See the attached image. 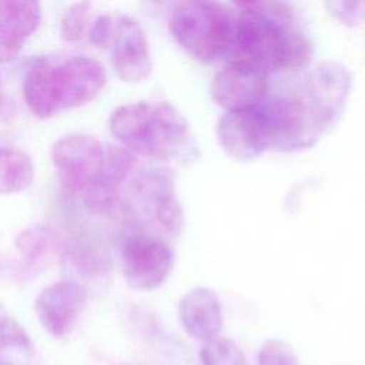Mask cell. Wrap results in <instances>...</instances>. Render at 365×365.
<instances>
[{"mask_svg": "<svg viewBox=\"0 0 365 365\" xmlns=\"http://www.w3.org/2000/svg\"><path fill=\"white\" fill-rule=\"evenodd\" d=\"M225 63L241 64L267 76L304 68L312 41L292 7L282 1H235Z\"/></svg>", "mask_w": 365, "mask_h": 365, "instance_id": "6da1fadb", "label": "cell"}, {"mask_svg": "<svg viewBox=\"0 0 365 365\" xmlns=\"http://www.w3.org/2000/svg\"><path fill=\"white\" fill-rule=\"evenodd\" d=\"M51 161L64 190L103 212L117 205V190L134 168L135 155L94 135L70 134L56 141Z\"/></svg>", "mask_w": 365, "mask_h": 365, "instance_id": "7a4b0ae2", "label": "cell"}, {"mask_svg": "<svg viewBox=\"0 0 365 365\" xmlns=\"http://www.w3.org/2000/svg\"><path fill=\"white\" fill-rule=\"evenodd\" d=\"M111 134L134 155L188 163L198 147L188 121L168 101H135L117 107L108 120Z\"/></svg>", "mask_w": 365, "mask_h": 365, "instance_id": "3957f363", "label": "cell"}, {"mask_svg": "<svg viewBox=\"0 0 365 365\" xmlns=\"http://www.w3.org/2000/svg\"><path fill=\"white\" fill-rule=\"evenodd\" d=\"M106 83V68L96 58H38L26 73L23 93L30 111L36 117L48 118L94 100Z\"/></svg>", "mask_w": 365, "mask_h": 365, "instance_id": "277c9868", "label": "cell"}, {"mask_svg": "<svg viewBox=\"0 0 365 365\" xmlns=\"http://www.w3.org/2000/svg\"><path fill=\"white\" fill-rule=\"evenodd\" d=\"M234 9L218 1L178 3L170 17V31L194 60L211 64L224 60L232 29Z\"/></svg>", "mask_w": 365, "mask_h": 365, "instance_id": "5b68a950", "label": "cell"}, {"mask_svg": "<svg viewBox=\"0 0 365 365\" xmlns=\"http://www.w3.org/2000/svg\"><path fill=\"white\" fill-rule=\"evenodd\" d=\"M351 88L349 70L338 61H324L305 76L289 97L308 125L321 137L342 118Z\"/></svg>", "mask_w": 365, "mask_h": 365, "instance_id": "8992f818", "label": "cell"}, {"mask_svg": "<svg viewBox=\"0 0 365 365\" xmlns=\"http://www.w3.org/2000/svg\"><path fill=\"white\" fill-rule=\"evenodd\" d=\"M131 194L143 214L168 238H178L184 230V210L175 194V173L165 165L140 170L131 180Z\"/></svg>", "mask_w": 365, "mask_h": 365, "instance_id": "52a82bcc", "label": "cell"}, {"mask_svg": "<svg viewBox=\"0 0 365 365\" xmlns=\"http://www.w3.org/2000/svg\"><path fill=\"white\" fill-rule=\"evenodd\" d=\"M120 258L127 284L138 291L158 288L174 267L168 242L141 230H128L120 241Z\"/></svg>", "mask_w": 365, "mask_h": 365, "instance_id": "ba28073f", "label": "cell"}, {"mask_svg": "<svg viewBox=\"0 0 365 365\" xmlns=\"http://www.w3.org/2000/svg\"><path fill=\"white\" fill-rule=\"evenodd\" d=\"M215 137L220 147L238 161H251L269 150L268 125L261 104L225 111L217 123Z\"/></svg>", "mask_w": 365, "mask_h": 365, "instance_id": "9c48e42d", "label": "cell"}, {"mask_svg": "<svg viewBox=\"0 0 365 365\" xmlns=\"http://www.w3.org/2000/svg\"><path fill=\"white\" fill-rule=\"evenodd\" d=\"M88 294L76 279H63L46 287L34 302L37 319L44 331L54 338L71 334L80 319Z\"/></svg>", "mask_w": 365, "mask_h": 365, "instance_id": "30bf717a", "label": "cell"}, {"mask_svg": "<svg viewBox=\"0 0 365 365\" xmlns=\"http://www.w3.org/2000/svg\"><path fill=\"white\" fill-rule=\"evenodd\" d=\"M268 77L254 68L225 63L211 81V97L227 111L257 107L269 96Z\"/></svg>", "mask_w": 365, "mask_h": 365, "instance_id": "8fae6325", "label": "cell"}, {"mask_svg": "<svg viewBox=\"0 0 365 365\" xmlns=\"http://www.w3.org/2000/svg\"><path fill=\"white\" fill-rule=\"evenodd\" d=\"M113 64L123 81L137 83L145 80L153 68L147 36L140 23L121 16L114 27Z\"/></svg>", "mask_w": 365, "mask_h": 365, "instance_id": "7c38bea8", "label": "cell"}, {"mask_svg": "<svg viewBox=\"0 0 365 365\" xmlns=\"http://www.w3.org/2000/svg\"><path fill=\"white\" fill-rule=\"evenodd\" d=\"M178 317L184 331L194 339L208 342L222 329V309L218 295L207 287L187 291L178 304Z\"/></svg>", "mask_w": 365, "mask_h": 365, "instance_id": "4fadbf2b", "label": "cell"}, {"mask_svg": "<svg viewBox=\"0 0 365 365\" xmlns=\"http://www.w3.org/2000/svg\"><path fill=\"white\" fill-rule=\"evenodd\" d=\"M41 9L37 1L0 0V63L19 54L37 29Z\"/></svg>", "mask_w": 365, "mask_h": 365, "instance_id": "5bb4252c", "label": "cell"}, {"mask_svg": "<svg viewBox=\"0 0 365 365\" xmlns=\"http://www.w3.org/2000/svg\"><path fill=\"white\" fill-rule=\"evenodd\" d=\"M34 345L24 327L0 302V362L3 365H31Z\"/></svg>", "mask_w": 365, "mask_h": 365, "instance_id": "9a60e30c", "label": "cell"}, {"mask_svg": "<svg viewBox=\"0 0 365 365\" xmlns=\"http://www.w3.org/2000/svg\"><path fill=\"white\" fill-rule=\"evenodd\" d=\"M16 247L24 267L30 271H40L53 259L57 251V237L51 228L36 224L19 234Z\"/></svg>", "mask_w": 365, "mask_h": 365, "instance_id": "2e32d148", "label": "cell"}, {"mask_svg": "<svg viewBox=\"0 0 365 365\" xmlns=\"http://www.w3.org/2000/svg\"><path fill=\"white\" fill-rule=\"evenodd\" d=\"M34 180L31 158L19 148L0 147V194L24 191Z\"/></svg>", "mask_w": 365, "mask_h": 365, "instance_id": "e0dca14e", "label": "cell"}, {"mask_svg": "<svg viewBox=\"0 0 365 365\" xmlns=\"http://www.w3.org/2000/svg\"><path fill=\"white\" fill-rule=\"evenodd\" d=\"M200 361L202 365H248L242 349L224 336L204 342L200 349Z\"/></svg>", "mask_w": 365, "mask_h": 365, "instance_id": "ac0fdd59", "label": "cell"}, {"mask_svg": "<svg viewBox=\"0 0 365 365\" xmlns=\"http://www.w3.org/2000/svg\"><path fill=\"white\" fill-rule=\"evenodd\" d=\"M90 14V3L78 1L70 4L60 21V33L64 40L76 41L81 38Z\"/></svg>", "mask_w": 365, "mask_h": 365, "instance_id": "d6986e66", "label": "cell"}, {"mask_svg": "<svg viewBox=\"0 0 365 365\" xmlns=\"http://www.w3.org/2000/svg\"><path fill=\"white\" fill-rule=\"evenodd\" d=\"M258 365H299V359L287 341L271 338L259 346Z\"/></svg>", "mask_w": 365, "mask_h": 365, "instance_id": "ffe728a7", "label": "cell"}, {"mask_svg": "<svg viewBox=\"0 0 365 365\" xmlns=\"http://www.w3.org/2000/svg\"><path fill=\"white\" fill-rule=\"evenodd\" d=\"M325 7L345 26H356L365 20V1H328Z\"/></svg>", "mask_w": 365, "mask_h": 365, "instance_id": "44dd1931", "label": "cell"}, {"mask_svg": "<svg viewBox=\"0 0 365 365\" xmlns=\"http://www.w3.org/2000/svg\"><path fill=\"white\" fill-rule=\"evenodd\" d=\"M114 27L115 24L113 23V19L107 14H100L90 30V41L96 47H106L114 36Z\"/></svg>", "mask_w": 365, "mask_h": 365, "instance_id": "7402d4cb", "label": "cell"}, {"mask_svg": "<svg viewBox=\"0 0 365 365\" xmlns=\"http://www.w3.org/2000/svg\"><path fill=\"white\" fill-rule=\"evenodd\" d=\"M9 114V103L6 100V94L3 91V87H1V81H0V118L6 117Z\"/></svg>", "mask_w": 365, "mask_h": 365, "instance_id": "603a6c76", "label": "cell"}, {"mask_svg": "<svg viewBox=\"0 0 365 365\" xmlns=\"http://www.w3.org/2000/svg\"><path fill=\"white\" fill-rule=\"evenodd\" d=\"M0 365H3V364H1V362H0Z\"/></svg>", "mask_w": 365, "mask_h": 365, "instance_id": "cb8c5ba5", "label": "cell"}]
</instances>
